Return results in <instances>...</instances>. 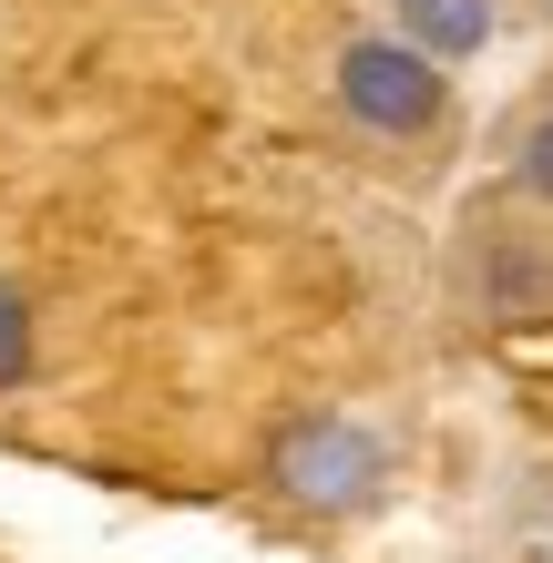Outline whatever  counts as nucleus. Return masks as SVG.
Segmentation results:
<instances>
[{"label":"nucleus","mask_w":553,"mask_h":563,"mask_svg":"<svg viewBox=\"0 0 553 563\" xmlns=\"http://www.w3.org/2000/svg\"><path fill=\"white\" fill-rule=\"evenodd\" d=\"M267 482H277V503H298L318 522H349L389 492V441L360 430L349 410H298L267 441Z\"/></svg>","instance_id":"1"},{"label":"nucleus","mask_w":553,"mask_h":563,"mask_svg":"<svg viewBox=\"0 0 553 563\" xmlns=\"http://www.w3.org/2000/svg\"><path fill=\"white\" fill-rule=\"evenodd\" d=\"M339 113L360 123V134H431V123L451 113V62H431L420 42H400V31H360V42H339Z\"/></svg>","instance_id":"2"},{"label":"nucleus","mask_w":553,"mask_h":563,"mask_svg":"<svg viewBox=\"0 0 553 563\" xmlns=\"http://www.w3.org/2000/svg\"><path fill=\"white\" fill-rule=\"evenodd\" d=\"M389 31L420 42L431 62H472L502 31V0H389Z\"/></svg>","instance_id":"3"},{"label":"nucleus","mask_w":553,"mask_h":563,"mask_svg":"<svg viewBox=\"0 0 553 563\" xmlns=\"http://www.w3.org/2000/svg\"><path fill=\"white\" fill-rule=\"evenodd\" d=\"M31 358H42V328H31V297L0 277V389L31 379Z\"/></svg>","instance_id":"4"},{"label":"nucleus","mask_w":553,"mask_h":563,"mask_svg":"<svg viewBox=\"0 0 553 563\" xmlns=\"http://www.w3.org/2000/svg\"><path fill=\"white\" fill-rule=\"evenodd\" d=\"M512 175H523V195H543V206H553V113L523 123V154H512Z\"/></svg>","instance_id":"5"}]
</instances>
